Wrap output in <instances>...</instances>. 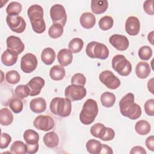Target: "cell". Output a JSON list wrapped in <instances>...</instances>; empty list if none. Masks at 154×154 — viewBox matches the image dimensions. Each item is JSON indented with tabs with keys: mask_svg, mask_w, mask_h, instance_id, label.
<instances>
[{
	"mask_svg": "<svg viewBox=\"0 0 154 154\" xmlns=\"http://www.w3.org/2000/svg\"><path fill=\"white\" fill-rule=\"evenodd\" d=\"M121 114L131 120L138 119L141 115V108L134 102V95L132 93H127L119 102Z\"/></svg>",
	"mask_w": 154,
	"mask_h": 154,
	"instance_id": "obj_1",
	"label": "cell"
},
{
	"mask_svg": "<svg viewBox=\"0 0 154 154\" xmlns=\"http://www.w3.org/2000/svg\"><path fill=\"white\" fill-rule=\"evenodd\" d=\"M27 14L33 31L38 34L43 33L46 29L43 8L37 4L32 5L28 8Z\"/></svg>",
	"mask_w": 154,
	"mask_h": 154,
	"instance_id": "obj_2",
	"label": "cell"
},
{
	"mask_svg": "<svg viewBox=\"0 0 154 154\" xmlns=\"http://www.w3.org/2000/svg\"><path fill=\"white\" fill-rule=\"evenodd\" d=\"M98 111L96 101L92 99H88L84 102L79 114L81 122L84 125H90L94 121L98 114Z\"/></svg>",
	"mask_w": 154,
	"mask_h": 154,
	"instance_id": "obj_3",
	"label": "cell"
},
{
	"mask_svg": "<svg viewBox=\"0 0 154 154\" xmlns=\"http://www.w3.org/2000/svg\"><path fill=\"white\" fill-rule=\"evenodd\" d=\"M50 110L55 116L61 117H68L72 111L71 101L66 97H55L50 103Z\"/></svg>",
	"mask_w": 154,
	"mask_h": 154,
	"instance_id": "obj_4",
	"label": "cell"
},
{
	"mask_svg": "<svg viewBox=\"0 0 154 154\" xmlns=\"http://www.w3.org/2000/svg\"><path fill=\"white\" fill-rule=\"evenodd\" d=\"M85 52L87 55L91 58L105 60L109 55L108 48L104 44L94 41L88 43Z\"/></svg>",
	"mask_w": 154,
	"mask_h": 154,
	"instance_id": "obj_5",
	"label": "cell"
},
{
	"mask_svg": "<svg viewBox=\"0 0 154 154\" xmlns=\"http://www.w3.org/2000/svg\"><path fill=\"white\" fill-rule=\"evenodd\" d=\"M112 67L119 75L126 76L132 71V65L123 55H116L112 60Z\"/></svg>",
	"mask_w": 154,
	"mask_h": 154,
	"instance_id": "obj_6",
	"label": "cell"
},
{
	"mask_svg": "<svg viewBox=\"0 0 154 154\" xmlns=\"http://www.w3.org/2000/svg\"><path fill=\"white\" fill-rule=\"evenodd\" d=\"M87 94V91L84 86L71 84L68 85L64 91L66 98L70 101L80 100L84 98Z\"/></svg>",
	"mask_w": 154,
	"mask_h": 154,
	"instance_id": "obj_7",
	"label": "cell"
},
{
	"mask_svg": "<svg viewBox=\"0 0 154 154\" xmlns=\"http://www.w3.org/2000/svg\"><path fill=\"white\" fill-rule=\"evenodd\" d=\"M50 16L54 23L64 26L67 22V14L64 7L61 4L53 5L50 9Z\"/></svg>",
	"mask_w": 154,
	"mask_h": 154,
	"instance_id": "obj_8",
	"label": "cell"
},
{
	"mask_svg": "<svg viewBox=\"0 0 154 154\" xmlns=\"http://www.w3.org/2000/svg\"><path fill=\"white\" fill-rule=\"evenodd\" d=\"M99 80L107 88L115 90L119 88L121 84L120 79L110 70H106L101 72L99 75Z\"/></svg>",
	"mask_w": 154,
	"mask_h": 154,
	"instance_id": "obj_9",
	"label": "cell"
},
{
	"mask_svg": "<svg viewBox=\"0 0 154 154\" xmlns=\"http://www.w3.org/2000/svg\"><path fill=\"white\" fill-rule=\"evenodd\" d=\"M37 64L36 56L31 53L25 54L20 60V68L26 73L32 72L36 69Z\"/></svg>",
	"mask_w": 154,
	"mask_h": 154,
	"instance_id": "obj_10",
	"label": "cell"
},
{
	"mask_svg": "<svg viewBox=\"0 0 154 154\" xmlns=\"http://www.w3.org/2000/svg\"><path fill=\"white\" fill-rule=\"evenodd\" d=\"M6 22L10 29L16 33L23 32L26 28V22L20 16H8L6 17Z\"/></svg>",
	"mask_w": 154,
	"mask_h": 154,
	"instance_id": "obj_11",
	"label": "cell"
},
{
	"mask_svg": "<svg viewBox=\"0 0 154 154\" xmlns=\"http://www.w3.org/2000/svg\"><path fill=\"white\" fill-rule=\"evenodd\" d=\"M34 127L41 131H49L53 129L55 125L54 119L48 115H40L35 117L33 122Z\"/></svg>",
	"mask_w": 154,
	"mask_h": 154,
	"instance_id": "obj_12",
	"label": "cell"
},
{
	"mask_svg": "<svg viewBox=\"0 0 154 154\" xmlns=\"http://www.w3.org/2000/svg\"><path fill=\"white\" fill-rule=\"evenodd\" d=\"M109 42L116 49L120 51L126 50L129 45L128 38L123 35L120 34L112 35L109 38Z\"/></svg>",
	"mask_w": 154,
	"mask_h": 154,
	"instance_id": "obj_13",
	"label": "cell"
},
{
	"mask_svg": "<svg viewBox=\"0 0 154 154\" xmlns=\"http://www.w3.org/2000/svg\"><path fill=\"white\" fill-rule=\"evenodd\" d=\"M6 43L7 49L13 51L18 55L21 54L25 49L24 43L18 37L10 35L7 37Z\"/></svg>",
	"mask_w": 154,
	"mask_h": 154,
	"instance_id": "obj_14",
	"label": "cell"
},
{
	"mask_svg": "<svg viewBox=\"0 0 154 154\" xmlns=\"http://www.w3.org/2000/svg\"><path fill=\"white\" fill-rule=\"evenodd\" d=\"M45 83V80L40 76L32 78L26 84L30 90L29 96H35L38 95L42 88L44 87Z\"/></svg>",
	"mask_w": 154,
	"mask_h": 154,
	"instance_id": "obj_15",
	"label": "cell"
},
{
	"mask_svg": "<svg viewBox=\"0 0 154 154\" xmlns=\"http://www.w3.org/2000/svg\"><path fill=\"white\" fill-rule=\"evenodd\" d=\"M125 30L130 35H137L140 30V22L135 16L129 17L125 22Z\"/></svg>",
	"mask_w": 154,
	"mask_h": 154,
	"instance_id": "obj_16",
	"label": "cell"
},
{
	"mask_svg": "<svg viewBox=\"0 0 154 154\" xmlns=\"http://www.w3.org/2000/svg\"><path fill=\"white\" fill-rule=\"evenodd\" d=\"M58 61L60 64L63 66H67L70 64L73 60L72 52L67 49H61L57 55Z\"/></svg>",
	"mask_w": 154,
	"mask_h": 154,
	"instance_id": "obj_17",
	"label": "cell"
},
{
	"mask_svg": "<svg viewBox=\"0 0 154 154\" xmlns=\"http://www.w3.org/2000/svg\"><path fill=\"white\" fill-rule=\"evenodd\" d=\"M31 110L35 113H41L46 109V102L43 97H36L32 99L29 103Z\"/></svg>",
	"mask_w": 154,
	"mask_h": 154,
	"instance_id": "obj_18",
	"label": "cell"
},
{
	"mask_svg": "<svg viewBox=\"0 0 154 154\" xmlns=\"http://www.w3.org/2000/svg\"><path fill=\"white\" fill-rule=\"evenodd\" d=\"M18 58V54L9 49H6L1 55V62L6 66L14 65Z\"/></svg>",
	"mask_w": 154,
	"mask_h": 154,
	"instance_id": "obj_19",
	"label": "cell"
},
{
	"mask_svg": "<svg viewBox=\"0 0 154 154\" xmlns=\"http://www.w3.org/2000/svg\"><path fill=\"white\" fill-rule=\"evenodd\" d=\"M81 26L85 29L93 28L96 23V18L94 14L90 12H85L81 14L79 19Z\"/></svg>",
	"mask_w": 154,
	"mask_h": 154,
	"instance_id": "obj_20",
	"label": "cell"
},
{
	"mask_svg": "<svg viewBox=\"0 0 154 154\" xmlns=\"http://www.w3.org/2000/svg\"><path fill=\"white\" fill-rule=\"evenodd\" d=\"M108 2L106 0H93L91 2V9L93 13L100 14L106 11Z\"/></svg>",
	"mask_w": 154,
	"mask_h": 154,
	"instance_id": "obj_21",
	"label": "cell"
},
{
	"mask_svg": "<svg viewBox=\"0 0 154 154\" xmlns=\"http://www.w3.org/2000/svg\"><path fill=\"white\" fill-rule=\"evenodd\" d=\"M150 65L144 61L139 62L135 67V73L141 79L146 78L150 75Z\"/></svg>",
	"mask_w": 154,
	"mask_h": 154,
	"instance_id": "obj_22",
	"label": "cell"
},
{
	"mask_svg": "<svg viewBox=\"0 0 154 154\" xmlns=\"http://www.w3.org/2000/svg\"><path fill=\"white\" fill-rule=\"evenodd\" d=\"M43 142L45 146L49 148L57 147L59 143V138L55 132H49L43 137Z\"/></svg>",
	"mask_w": 154,
	"mask_h": 154,
	"instance_id": "obj_23",
	"label": "cell"
},
{
	"mask_svg": "<svg viewBox=\"0 0 154 154\" xmlns=\"http://www.w3.org/2000/svg\"><path fill=\"white\" fill-rule=\"evenodd\" d=\"M55 59V52L51 48H45L41 54V60L46 65H51Z\"/></svg>",
	"mask_w": 154,
	"mask_h": 154,
	"instance_id": "obj_24",
	"label": "cell"
},
{
	"mask_svg": "<svg viewBox=\"0 0 154 154\" xmlns=\"http://www.w3.org/2000/svg\"><path fill=\"white\" fill-rule=\"evenodd\" d=\"M65 75V69L61 66L55 65L50 69L49 76L54 81H60L64 78Z\"/></svg>",
	"mask_w": 154,
	"mask_h": 154,
	"instance_id": "obj_25",
	"label": "cell"
},
{
	"mask_svg": "<svg viewBox=\"0 0 154 154\" xmlns=\"http://www.w3.org/2000/svg\"><path fill=\"white\" fill-rule=\"evenodd\" d=\"M13 115L7 108H3L0 110V123L2 126H8L12 123Z\"/></svg>",
	"mask_w": 154,
	"mask_h": 154,
	"instance_id": "obj_26",
	"label": "cell"
},
{
	"mask_svg": "<svg viewBox=\"0 0 154 154\" xmlns=\"http://www.w3.org/2000/svg\"><path fill=\"white\" fill-rule=\"evenodd\" d=\"M150 125L145 120H140L138 121L135 126V129L137 134L141 135H145L150 131Z\"/></svg>",
	"mask_w": 154,
	"mask_h": 154,
	"instance_id": "obj_27",
	"label": "cell"
},
{
	"mask_svg": "<svg viewBox=\"0 0 154 154\" xmlns=\"http://www.w3.org/2000/svg\"><path fill=\"white\" fill-rule=\"evenodd\" d=\"M87 150L91 154H99L100 153L102 149L101 143L96 140H89L86 143Z\"/></svg>",
	"mask_w": 154,
	"mask_h": 154,
	"instance_id": "obj_28",
	"label": "cell"
},
{
	"mask_svg": "<svg viewBox=\"0 0 154 154\" xmlns=\"http://www.w3.org/2000/svg\"><path fill=\"white\" fill-rule=\"evenodd\" d=\"M115 95L111 92H105L101 94L100 102L102 105L106 108L112 106L116 102Z\"/></svg>",
	"mask_w": 154,
	"mask_h": 154,
	"instance_id": "obj_29",
	"label": "cell"
},
{
	"mask_svg": "<svg viewBox=\"0 0 154 154\" xmlns=\"http://www.w3.org/2000/svg\"><path fill=\"white\" fill-rule=\"evenodd\" d=\"M23 138L27 144H36L38 143V134L32 129H27L24 132Z\"/></svg>",
	"mask_w": 154,
	"mask_h": 154,
	"instance_id": "obj_30",
	"label": "cell"
},
{
	"mask_svg": "<svg viewBox=\"0 0 154 154\" xmlns=\"http://www.w3.org/2000/svg\"><path fill=\"white\" fill-rule=\"evenodd\" d=\"M84 46V42L83 40L78 37L73 38L69 43L68 48L73 53L76 54L79 52Z\"/></svg>",
	"mask_w": 154,
	"mask_h": 154,
	"instance_id": "obj_31",
	"label": "cell"
},
{
	"mask_svg": "<svg viewBox=\"0 0 154 154\" xmlns=\"http://www.w3.org/2000/svg\"><path fill=\"white\" fill-rule=\"evenodd\" d=\"M22 8L20 3L13 1L8 5L6 8V12L8 16H18L22 11Z\"/></svg>",
	"mask_w": 154,
	"mask_h": 154,
	"instance_id": "obj_32",
	"label": "cell"
},
{
	"mask_svg": "<svg viewBox=\"0 0 154 154\" xmlns=\"http://www.w3.org/2000/svg\"><path fill=\"white\" fill-rule=\"evenodd\" d=\"M10 152L14 154H25L26 153V144L21 141H16L10 147Z\"/></svg>",
	"mask_w": 154,
	"mask_h": 154,
	"instance_id": "obj_33",
	"label": "cell"
},
{
	"mask_svg": "<svg viewBox=\"0 0 154 154\" xmlns=\"http://www.w3.org/2000/svg\"><path fill=\"white\" fill-rule=\"evenodd\" d=\"M115 137L114 131L111 128L104 126L100 131L98 138L102 141H110L112 140Z\"/></svg>",
	"mask_w": 154,
	"mask_h": 154,
	"instance_id": "obj_34",
	"label": "cell"
},
{
	"mask_svg": "<svg viewBox=\"0 0 154 154\" xmlns=\"http://www.w3.org/2000/svg\"><path fill=\"white\" fill-rule=\"evenodd\" d=\"M63 33V26L58 23H54L52 25L49 30V35L52 38H57L61 37Z\"/></svg>",
	"mask_w": 154,
	"mask_h": 154,
	"instance_id": "obj_35",
	"label": "cell"
},
{
	"mask_svg": "<svg viewBox=\"0 0 154 154\" xmlns=\"http://www.w3.org/2000/svg\"><path fill=\"white\" fill-rule=\"evenodd\" d=\"M99 26L103 31H107L111 29L114 24V20L109 16H105L100 18L99 21Z\"/></svg>",
	"mask_w": 154,
	"mask_h": 154,
	"instance_id": "obj_36",
	"label": "cell"
},
{
	"mask_svg": "<svg viewBox=\"0 0 154 154\" xmlns=\"http://www.w3.org/2000/svg\"><path fill=\"white\" fill-rule=\"evenodd\" d=\"M23 102L19 97H13L9 102V107L13 112L17 114L23 109Z\"/></svg>",
	"mask_w": 154,
	"mask_h": 154,
	"instance_id": "obj_37",
	"label": "cell"
},
{
	"mask_svg": "<svg viewBox=\"0 0 154 154\" xmlns=\"http://www.w3.org/2000/svg\"><path fill=\"white\" fill-rule=\"evenodd\" d=\"M14 93L17 97L20 99H24L29 95L30 90L26 84L19 85L16 87L14 90Z\"/></svg>",
	"mask_w": 154,
	"mask_h": 154,
	"instance_id": "obj_38",
	"label": "cell"
},
{
	"mask_svg": "<svg viewBox=\"0 0 154 154\" xmlns=\"http://www.w3.org/2000/svg\"><path fill=\"white\" fill-rule=\"evenodd\" d=\"M20 76L19 72L16 70H10L5 75V80L10 84H16L20 81Z\"/></svg>",
	"mask_w": 154,
	"mask_h": 154,
	"instance_id": "obj_39",
	"label": "cell"
},
{
	"mask_svg": "<svg viewBox=\"0 0 154 154\" xmlns=\"http://www.w3.org/2000/svg\"><path fill=\"white\" fill-rule=\"evenodd\" d=\"M152 55V50L148 46H143L138 50V56L143 60H149Z\"/></svg>",
	"mask_w": 154,
	"mask_h": 154,
	"instance_id": "obj_40",
	"label": "cell"
},
{
	"mask_svg": "<svg viewBox=\"0 0 154 154\" xmlns=\"http://www.w3.org/2000/svg\"><path fill=\"white\" fill-rule=\"evenodd\" d=\"M86 82V78L85 76L80 73H75L71 79V83L73 85L84 86Z\"/></svg>",
	"mask_w": 154,
	"mask_h": 154,
	"instance_id": "obj_41",
	"label": "cell"
},
{
	"mask_svg": "<svg viewBox=\"0 0 154 154\" xmlns=\"http://www.w3.org/2000/svg\"><path fill=\"white\" fill-rule=\"evenodd\" d=\"M146 113L149 116H154V99H150L147 100L144 105Z\"/></svg>",
	"mask_w": 154,
	"mask_h": 154,
	"instance_id": "obj_42",
	"label": "cell"
},
{
	"mask_svg": "<svg viewBox=\"0 0 154 154\" xmlns=\"http://www.w3.org/2000/svg\"><path fill=\"white\" fill-rule=\"evenodd\" d=\"M11 141V137L7 133H2L1 135L0 148L1 149L7 148Z\"/></svg>",
	"mask_w": 154,
	"mask_h": 154,
	"instance_id": "obj_43",
	"label": "cell"
},
{
	"mask_svg": "<svg viewBox=\"0 0 154 154\" xmlns=\"http://www.w3.org/2000/svg\"><path fill=\"white\" fill-rule=\"evenodd\" d=\"M104 125L101 123H97L93 125L90 128V133L91 134L96 138H98L99 133L102 129L104 127Z\"/></svg>",
	"mask_w": 154,
	"mask_h": 154,
	"instance_id": "obj_44",
	"label": "cell"
},
{
	"mask_svg": "<svg viewBox=\"0 0 154 154\" xmlns=\"http://www.w3.org/2000/svg\"><path fill=\"white\" fill-rule=\"evenodd\" d=\"M153 1H146L143 4V9L144 11L149 15H153Z\"/></svg>",
	"mask_w": 154,
	"mask_h": 154,
	"instance_id": "obj_45",
	"label": "cell"
},
{
	"mask_svg": "<svg viewBox=\"0 0 154 154\" xmlns=\"http://www.w3.org/2000/svg\"><path fill=\"white\" fill-rule=\"evenodd\" d=\"M26 153L29 154L35 153L38 149V143L36 144H27L26 143Z\"/></svg>",
	"mask_w": 154,
	"mask_h": 154,
	"instance_id": "obj_46",
	"label": "cell"
},
{
	"mask_svg": "<svg viewBox=\"0 0 154 154\" xmlns=\"http://www.w3.org/2000/svg\"><path fill=\"white\" fill-rule=\"evenodd\" d=\"M147 147L151 151H154V137L153 135L149 136L147 138L145 141Z\"/></svg>",
	"mask_w": 154,
	"mask_h": 154,
	"instance_id": "obj_47",
	"label": "cell"
},
{
	"mask_svg": "<svg viewBox=\"0 0 154 154\" xmlns=\"http://www.w3.org/2000/svg\"><path fill=\"white\" fill-rule=\"evenodd\" d=\"M130 153H140V154H146V151L141 146H135L132 148L130 151Z\"/></svg>",
	"mask_w": 154,
	"mask_h": 154,
	"instance_id": "obj_48",
	"label": "cell"
},
{
	"mask_svg": "<svg viewBox=\"0 0 154 154\" xmlns=\"http://www.w3.org/2000/svg\"><path fill=\"white\" fill-rule=\"evenodd\" d=\"M113 151L112 149L104 144H102V149L100 153H112Z\"/></svg>",
	"mask_w": 154,
	"mask_h": 154,
	"instance_id": "obj_49",
	"label": "cell"
},
{
	"mask_svg": "<svg viewBox=\"0 0 154 154\" xmlns=\"http://www.w3.org/2000/svg\"><path fill=\"white\" fill-rule=\"evenodd\" d=\"M147 88L149 91L153 94V78H151L147 83Z\"/></svg>",
	"mask_w": 154,
	"mask_h": 154,
	"instance_id": "obj_50",
	"label": "cell"
},
{
	"mask_svg": "<svg viewBox=\"0 0 154 154\" xmlns=\"http://www.w3.org/2000/svg\"><path fill=\"white\" fill-rule=\"evenodd\" d=\"M153 31H151L150 33H149L148 34V36H147V38H148V40L149 42L152 44V45H153Z\"/></svg>",
	"mask_w": 154,
	"mask_h": 154,
	"instance_id": "obj_51",
	"label": "cell"
}]
</instances>
